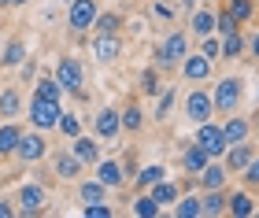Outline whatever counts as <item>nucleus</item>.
<instances>
[{"label":"nucleus","mask_w":259,"mask_h":218,"mask_svg":"<svg viewBox=\"0 0 259 218\" xmlns=\"http://www.w3.org/2000/svg\"><path fill=\"white\" fill-rule=\"evenodd\" d=\"M130 214H137V218H159V214H163V207L148 196V192H137V200L130 203Z\"/></svg>","instance_id":"7c9ffc66"},{"label":"nucleus","mask_w":259,"mask_h":218,"mask_svg":"<svg viewBox=\"0 0 259 218\" xmlns=\"http://www.w3.org/2000/svg\"><path fill=\"white\" fill-rule=\"evenodd\" d=\"M22 107H26V96H22V85H4L0 89V122L19 119Z\"/></svg>","instance_id":"f8f14e48"},{"label":"nucleus","mask_w":259,"mask_h":218,"mask_svg":"<svg viewBox=\"0 0 259 218\" xmlns=\"http://www.w3.org/2000/svg\"><path fill=\"white\" fill-rule=\"evenodd\" d=\"M15 214H19V211H15V203L0 196V218H15Z\"/></svg>","instance_id":"a18cd8bd"},{"label":"nucleus","mask_w":259,"mask_h":218,"mask_svg":"<svg viewBox=\"0 0 259 218\" xmlns=\"http://www.w3.org/2000/svg\"><path fill=\"white\" fill-rule=\"evenodd\" d=\"M145 192H148V196H152V200H156V203H159V207H170V203H174V200H178V196H182V189H178V181H167V178H159V181H156V185H148Z\"/></svg>","instance_id":"4be33fe9"},{"label":"nucleus","mask_w":259,"mask_h":218,"mask_svg":"<svg viewBox=\"0 0 259 218\" xmlns=\"http://www.w3.org/2000/svg\"><path fill=\"white\" fill-rule=\"evenodd\" d=\"M189 30L196 37H207V33H215V8H193V19H189Z\"/></svg>","instance_id":"5701e85b"},{"label":"nucleus","mask_w":259,"mask_h":218,"mask_svg":"<svg viewBox=\"0 0 259 218\" xmlns=\"http://www.w3.org/2000/svg\"><path fill=\"white\" fill-rule=\"evenodd\" d=\"M159 178H167V170H163L159 163H152V167H145V170H137V174H134V181H137V192H145L148 185H156Z\"/></svg>","instance_id":"72a5a7b5"},{"label":"nucleus","mask_w":259,"mask_h":218,"mask_svg":"<svg viewBox=\"0 0 259 218\" xmlns=\"http://www.w3.org/2000/svg\"><path fill=\"white\" fill-rule=\"evenodd\" d=\"M19 4H26V0H0V8H19Z\"/></svg>","instance_id":"de8ad7c7"},{"label":"nucleus","mask_w":259,"mask_h":218,"mask_svg":"<svg viewBox=\"0 0 259 218\" xmlns=\"http://www.w3.org/2000/svg\"><path fill=\"white\" fill-rule=\"evenodd\" d=\"M241 52H244V37H241V30L222 33V37H219V60H241Z\"/></svg>","instance_id":"a878e982"},{"label":"nucleus","mask_w":259,"mask_h":218,"mask_svg":"<svg viewBox=\"0 0 259 218\" xmlns=\"http://www.w3.org/2000/svg\"><path fill=\"white\" fill-rule=\"evenodd\" d=\"M193 141H196L200 148H204V152H207L211 159H222V152H226V141H222V130H219V126L211 122V119L196 126V137H193Z\"/></svg>","instance_id":"6e6552de"},{"label":"nucleus","mask_w":259,"mask_h":218,"mask_svg":"<svg viewBox=\"0 0 259 218\" xmlns=\"http://www.w3.org/2000/svg\"><path fill=\"white\" fill-rule=\"evenodd\" d=\"M93 56H97L100 63H115L122 56V37L119 33H97V37H93Z\"/></svg>","instance_id":"dca6fc26"},{"label":"nucleus","mask_w":259,"mask_h":218,"mask_svg":"<svg viewBox=\"0 0 259 218\" xmlns=\"http://www.w3.org/2000/svg\"><path fill=\"white\" fill-rule=\"evenodd\" d=\"M174 214L178 218H204V203H200L196 192H185V196L174 200Z\"/></svg>","instance_id":"c85d7f7f"},{"label":"nucleus","mask_w":259,"mask_h":218,"mask_svg":"<svg viewBox=\"0 0 259 218\" xmlns=\"http://www.w3.org/2000/svg\"><path fill=\"white\" fill-rule=\"evenodd\" d=\"M49 192L52 189H45L41 181H26V185H19V214H45L49 211Z\"/></svg>","instance_id":"20e7f679"},{"label":"nucleus","mask_w":259,"mask_h":218,"mask_svg":"<svg viewBox=\"0 0 259 218\" xmlns=\"http://www.w3.org/2000/svg\"><path fill=\"white\" fill-rule=\"evenodd\" d=\"M56 130H60L67 141H70V137H78V133H81V119H78L74 111H63V115H60V122H56Z\"/></svg>","instance_id":"4c0bfd02"},{"label":"nucleus","mask_w":259,"mask_h":218,"mask_svg":"<svg viewBox=\"0 0 259 218\" xmlns=\"http://www.w3.org/2000/svg\"><path fill=\"white\" fill-rule=\"evenodd\" d=\"M226 211L233 218H252L255 211V200H252V192L244 189V192H230V200H226Z\"/></svg>","instance_id":"393cba45"},{"label":"nucleus","mask_w":259,"mask_h":218,"mask_svg":"<svg viewBox=\"0 0 259 218\" xmlns=\"http://www.w3.org/2000/svg\"><path fill=\"white\" fill-rule=\"evenodd\" d=\"M230 15L237 19V26H248V22L255 19V0H226Z\"/></svg>","instance_id":"2f4dec72"},{"label":"nucleus","mask_w":259,"mask_h":218,"mask_svg":"<svg viewBox=\"0 0 259 218\" xmlns=\"http://www.w3.org/2000/svg\"><path fill=\"white\" fill-rule=\"evenodd\" d=\"M226 200H230V192L226 189H204V196H200V203H204V214H226Z\"/></svg>","instance_id":"cd10ccee"},{"label":"nucleus","mask_w":259,"mask_h":218,"mask_svg":"<svg viewBox=\"0 0 259 218\" xmlns=\"http://www.w3.org/2000/svg\"><path fill=\"white\" fill-rule=\"evenodd\" d=\"M255 107H259V89H255Z\"/></svg>","instance_id":"8fccbe9b"},{"label":"nucleus","mask_w":259,"mask_h":218,"mask_svg":"<svg viewBox=\"0 0 259 218\" xmlns=\"http://www.w3.org/2000/svg\"><path fill=\"white\" fill-rule=\"evenodd\" d=\"M233 30H241V26H237V19L230 15V8H226V4H219V8H215V33L222 37V33H233Z\"/></svg>","instance_id":"c9c22d12"},{"label":"nucleus","mask_w":259,"mask_h":218,"mask_svg":"<svg viewBox=\"0 0 259 218\" xmlns=\"http://www.w3.org/2000/svg\"><path fill=\"white\" fill-rule=\"evenodd\" d=\"M81 170H85V167L78 163V155L70 152V148H67V152H52V174L60 181H78Z\"/></svg>","instance_id":"ddd939ff"},{"label":"nucleus","mask_w":259,"mask_h":218,"mask_svg":"<svg viewBox=\"0 0 259 218\" xmlns=\"http://www.w3.org/2000/svg\"><path fill=\"white\" fill-rule=\"evenodd\" d=\"M49 155V141H45L41 130H22L19 144H15V159L19 163H41Z\"/></svg>","instance_id":"423d86ee"},{"label":"nucleus","mask_w":259,"mask_h":218,"mask_svg":"<svg viewBox=\"0 0 259 218\" xmlns=\"http://www.w3.org/2000/svg\"><path fill=\"white\" fill-rule=\"evenodd\" d=\"M122 174H126V178H134V174H137V152H130V155H126V163H122Z\"/></svg>","instance_id":"c03bdc74"},{"label":"nucleus","mask_w":259,"mask_h":218,"mask_svg":"<svg viewBox=\"0 0 259 218\" xmlns=\"http://www.w3.org/2000/svg\"><path fill=\"white\" fill-rule=\"evenodd\" d=\"M182 67V78H185V82H207V78H211V60H207V56H189V52H185V60L178 63Z\"/></svg>","instance_id":"a211bd4d"},{"label":"nucleus","mask_w":259,"mask_h":218,"mask_svg":"<svg viewBox=\"0 0 259 218\" xmlns=\"http://www.w3.org/2000/svg\"><path fill=\"white\" fill-rule=\"evenodd\" d=\"M56 82L63 85V93H81V85H85V67H81L74 56H63L60 67H56Z\"/></svg>","instance_id":"0eeeda50"},{"label":"nucleus","mask_w":259,"mask_h":218,"mask_svg":"<svg viewBox=\"0 0 259 218\" xmlns=\"http://www.w3.org/2000/svg\"><path fill=\"white\" fill-rule=\"evenodd\" d=\"M93 133H97V141H115V137L122 133L119 111L115 107H100L97 115H93Z\"/></svg>","instance_id":"9d476101"},{"label":"nucleus","mask_w":259,"mask_h":218,"mask_svg":"<svg viewBox=\"0 0 259 218\" xmlns=\"http://www.w3.org/2000/svg\"><path fill=\"white\" fill-rule=\"evenodd\" d=\"M141 93L145 96H159V71L156 67H145V71H141Z\"/></svg>","instance_id":"58836bf2"},{"label":"nucleus","mask_w":259,"mask_h":218,"mask_svg":"<svg viewBox=\"0 0 259 218\" xmlns=\"http://www.w3.org/2000/svg\"><path fill=\"white\" fill-rule=\"evenodd\" d=\"M174 100H178V89H170V85H167V93H159V104H156V115H152V119H156V122H167V119H170Z\"/></svg>","instance_id":"e433bc0d"},{"label":"nucleus","mask_w":259,"mask_h":218,"mask_svg":"<svg viewBox=\"0 0 259 218\" xmlns=\"http://www.w3.org/2000/svg\"><path fill=\"white\" fill-rule=\"evenodd\" d=\"M93 19H97V0H70L67 8V26L81 33V30H93Z\"/></svg>","instance_id":"1a4fd4ad"},{"label":"nucleus","mask_w":259,"mask_h":218,"mask_svg":"<svg viewBox=\"0 0 259 218\" xmlns=\"http://www.w3.org/2000/svg\"><path fill=\"white\" fill-rule=\"evenodd\" d=\"M252 214H255V218H259V207H255V211H252Z\"/></svg>","instance_id":"3c124183"},{"label":"nucleus","mask_w":259,"mask_h":218,"mask_svg":"<svg viewBox=\"0 0 259 218\" xmlns=\"http://www.w3.org/2000/svg\"><path fill=\"white\" fill-rule=\"evenodd\" d=\"M70 152L78 155L81 167H97L100 163V141H97V137H85V133L70 137Z\"/></svg>","instance_id":"2eb2a0df"},{"label":"nucleus","mask_w":259,"mask_h":218,"mask_svg":"<svg viewBox=\"0 0 259 218\" xmlns=\"http://www.w3.org/2000/svg\"><path fill=\"white\" fill-rule=\"evenodd\" d=\"M78 200L81 203H100V200H108V185H100L97 178H78Z\"/></svg>","instance_id":"bb28decb"},{"label":"nucleus","mask_w":259,"mask_h":218,"mask_svg":"<svg viewBox=\"0 0 259 218\" xmlns=\"http://www.w3.org/2000/svg\"><path fill=\"white\" fill-rule=\"evenodd\" d=\"M241 178H244V189H259V152L252 155V163L241 170Z\"/></svg>","instance_id":"ea45409f"},{"label":"nucleus","mask_w":259,"mask_h":218,"mask_svg":"<svg viewBox=\"0 0 259 218\" xmlns=\"http://www.w3.org/2000/svg\"><path fill=\"white\" fill-rule=\"evenodd\" d=\"M119 26H122L119 11H97V19H93V30L97 33H119Z\"/></svg>","instance_id":"473e14b6"},{"label":"nucleus","mask_w":259,"mask_h":218,"mask_svg":"<svg viewBox=\"0 0 259 218\" xmlns=\"http://www.w3.org/2000/svg\"><path fill=\"white\" fill-rule=\"evenodd\" d=\"M60 115H63L60 100H49V96H37V93H33L30 104H26V119H30L33 130H41V133H45V130H56Z\"/></svg>","instance_id":"7ed1b4c3"},{"label":"nucleus","mask_w":259,"mask_h":218,"mask_svg":"<svg viewBox=\"0 0 259 218\" xmlns=\"http://www.w3.org/2000/svg\"><path fill=\"white\" fill-rule=\"evenodd\" d=\"M185 52H189V33L174 30V33H167V37L156 44V52H152V67H156V71H174V67L185 60Z\"/></svg>","instance_id":"f257e3e1"},{"label":"nucleus","mask_w":259,"mask_h":218,"mask_svg":"<svg viewBox=\"0 0 259 218\" xmlns=\"http://www.w3.org/2000/svg\"><path fill=\"white\" fill-rule=\"evenodd\" d=\"M97 181H100V185H108V192H119L130 178L122 174V163H115V159H100V163H97Z\"/></svg>","instance_id":"f3484780"},{"label":"nucleus","mask_w":259,"mask_h":218,"mask_svg":"<svg viewBox=\"0 0 259 218\" xmlns=\"http://www.w3.org/2000/svg\"><path fill=\"white\" fill-rule=\"evenodd\" d=\"M119 122H122V133H141L145 130V111H141L137 100H130V104L119 111Z\"/></svg>","instance_id":"b1692460"},{"label":"nucleus","mask_w":259,"mask_h":218,"mask_svg":"<svg viewBox=\"0 0 259 218\" xmlns=\"http://www.w3.org/2000/svg\"><path fill=\"white\" fill-rule=\"evenodd\" d=\"M33 93H37V96H49V100H60V96H63V85L56 82V74H41L37 85H33Z\"/></svg>","instance_id":"f704fd0d"},{"label":"nucleus","mask_w":259,"mask_h":218,"mask_svg":"<svg viewBox=\"0 0 259 218\" xmlns=\"http://www.w3.org/2000/svg\"><path fill=\"white\" fill-rule=\"evenodd\" d=\"M211 104H215V115H233V111H241V104H244V78H241V74L219 78L215 89H211Z\"/></svg>","instance_id":"f03ea898"},{"label":"nucleus","mask_w":259,"mask_h":218,"mask_svg":"<svg viewBox=\"0 0 259 218\" xmlns=\"http://www.w3.org/2000/svg\"><path fill=\"white\" fill-rule=\"evenodd\" d=\"M244 44H248V52H252V60H259V30L252 33V37L248 41H244Z\"/></svg>","instance_id":"49530a36"},{"label":"nucleus","mask_w":259,"mask_h":218,"mask_svg":"<svg viewBox=\"0 0 259 218\" xmlns=\"http://www.w3.org/2000/svg\"><path fill=\"white\" fill-rule=\"evenodd\" d=\"M200 56H207L211 63L219 60V37H215V33H207V37L200 41Z\"/></svg>","instance_id":"79ce46f5"},{"label":"nucleus","mask_w":259,"mask_h":218,"mask_svg":"<svg viewBox=\"0 0 259 218\" xmlns=\"http://www.w3.org/2000/svg\"><path fill=\"white\" fill-rule=\"evenodd\" d=\"M219 130H222V141H226V148H230V144L248 141V137H252V119H244V115L233 111V115H226V122H222Z\"/></svg>","instance_id":"9b49d317"},{"label":"nucleus","mask_w":259,"mask_h":218,"mask_svg":"<svg viewBox=\"0 0 259 218\" xmlns=\"http://www.w3.org/2000/svg\"><path fill=\"white\" fill-rule=\"evenodd\" d=\"M252 130H255V144H259V115L252 119Z\"/></svg>","instance_id":"09e8293b"},{"label":"nucleus","mask_w":259,"mask_h":218,"mask_svg":"<svg viewBox=\"0 0 259 218\" xmlns=\"http://www.w3.org/2000/svg\"><path fill=\"white\" fill-rule=\"evenodd\" d=\"M85 218H115V211L108 207V200H100V203H85Z\"/></svg>","instance_id":"a19ab883"},{"label":"nucleus","mask_w":259,"mask_h":218,"mask_svg":"<svg viewBox=\"0 0 259 218\" xmlns=\"http://www.w3.org/2000/svg\"><path fill=\"white\" fill-rule=\"evenodd\" d=\"M207 163H211V155H207V152H204V148H200L196 141L182 148V170H185V174H193V178H196V174H200V170H204Z\"/></svg>","instance_id":"412c9836"},{"label":"nucleus","mask_w":259,"mask_h":218,"mask_svg":"<svg viewBox=\"0 0 259 218\" xmlns=\"http://www.w3.org/2000/svg\"><path fill=\"white\" fill-rule=\"evenodd\" d=\"M222 155H226V159H222V167H226L230 174H241V170L252 163V155H255V144H248V141H237V144H230Z\"/></svg>","instance_id":"4468645a"},{"label":"nucleus","mask_w":259,"mask_h":218,"mask_svg":"<svg viewBox=\"0 0 259 218\" xmlns=\"http://www.w3.org/2000/svg\"><path fill=\"white\" fill-rule=\"evenodd\" d=\"M19 63H26V44H22L19 37H11L4 44V56H0V67L4 71H11V67H19Z\"/></svg>","instance_id":"c756f323"},{"label":"nucleus","mask_w":259,"mask_h":218,"mask_svg":"<svg viewBox=\"0 0 259 218\" xmlns=\"http://www.w3.org/2000/svg\"><path fill=\"white\" fill-rule=\"evenodd\" d=\"M211 115H215V104H211V89L193 85L189 93H185V119H189L193 126H200V122H207Z\"/></svg>","instance_id":"39448f33"},{"label":"nucleus","mask_w":259,"mask_h":218,"mask_svg":"<svg viewBox=\"0 0 259 218\" xmlns=\"http://www.w3.org/2000/svg\"><path fill=\"white\" fill-rule=\"evenodd\" d=\"M19 137H22V126H19L15 119L0 122V163H4V159H15V144H19Z\"/></svg>","instance_id":"6ab92c4d"},{"label":"nucleus","mask_w":259,"mask_h":218,"mask_svg":"<svg viewBox=\"0 0 259 218\" xmlns=\"http://www.w3.org/2000/svg\"><path fill=\"white\" fill-rule=\"evenodd\" d=\"M196 181H200V189H226V181H230V170L219 163V159H211V163L196 174Z\"/></svg>","instance_id":"aec40b11"},{"label":"nucleus","mask_w":259,"mask_h":218,"mask_svg":"<svg viewBox=\"0 0 259 218\" xmlns=\"http://www.w3.org/2000/svg\"><path fill=\"white\" fill-rule=\"evenodd\" d=\"M152 19L170 22V19H174V4H167V0H152Z\"/></svg>","instance_id":"37998d69"}]
</instances>
